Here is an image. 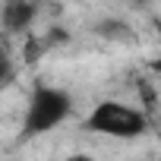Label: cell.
I'll use <instances>...</instances> for the list:
<instances>
[{
	"mask_svg": "<svg viewBox=\"0 0 161 161\" xmlns=\"http://www.w3.org/2000/svg\"><path fill=\"white\" fill-rule=\"evenodd\" d=\"M89 133H98V136H111V139H136L148 130V117L145 111L126 104V101H117V98H108L101 104H95L82 123Z\"/></svg>",
	"mask_w": 161,
	"mask_h": 161,
	"instance_id": "6da1fadb",
	"label": "cell"
},
{
	"mask_svg": "<svg viewBox=\"0 0 161 161\" xmlns=\"http://www.w3.org/2000/svg\"><path fill=\"white\" fill-rule=\"evenodd\" d=\"M73 111V101L63 89L54 86H38L29 98L25 108V120H22V133L25 136H44L51 130H57Z\"/></svg>",
	"mask_w": 161,
	"mask_h": 161,
	"instance_id": "7a4b0ae2",
	"label": "cell"
},
{
	"mask_svg": "<svg viewBox=\"0 0 161 161\" xmlns=\"http://www.w3.org/2000/svg\"><path fill=\"white\" fill-rule=\"evenodd\" d=\"M35 13H38V7L32 0H7L3 10H0V22H3L7 32L19 35V32H29V25L35 22Z\"/></svg>",
	"mask_w": 161,
	"mask_h": 161,
	"instance_id": "3957f363",
	"label": "cell"
},
{
	"mask_svg": "<svg viewBox=\"0 0 161 161\" xmlns=\"http://www.w3.org/2000/svg\"><path fill=\"white\" fill-rule=\"evenodd\" d=\"M10 73V60H7V51H3V44H0V79H3Z\"/></svg>",
	"mask_w": 161,
	"mask_h": 161,
	"instance_id": "277c9868",
	"label": "cell"
},
{
	"mask_svg": "<svg viewBox=\"0 0 161 161\" xmlns=\"http://www.w3.org/2000/svg\"><path fill=\"white\" fill-rule=\"evenodd\" d=\"M136 3H148V0H136Z\"/></svg>",
	"mask_w": 161,
	"mask_h": 161,
	"instance_id": "5b68a950",
	"label": "cell"
}]
</instances>
